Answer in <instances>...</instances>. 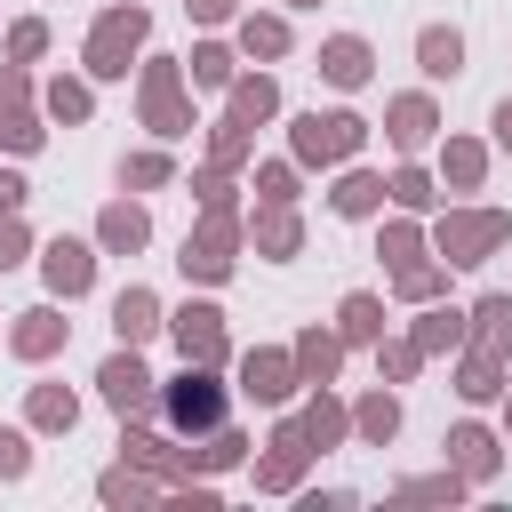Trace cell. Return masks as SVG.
Returning <instances> with one entry per match:
<instances>
[{
  "mask_svg": "<svg viewBox=\"0 0 512 512\" xmlns=\"http://www.w3.org/2000/svg\"><path fill=\"white\" fill-rule=\"evenodd\" d=\"M144 40V8H112L104 24H96V48H88V64L112 80V72H128V48Z\"/></svg>",
  "mask_w": 512,
  "mask_h": 512,
  "instance_id": "1",
  "label": "cell"
},
{
  "mask_svg": "<svg viewBox=\"0 0 512 512\" xmlns=\"http://www.w3.org/2000/svg\"><path fill=\"white\" fill-rule=\"evenodd\" d=\"M352 144H360V120H352V112H328V120L312 112V120H296V152H304V160H344Z\"/></svg>",
  "mask_w": 512,
  "mask_h": 512,
  "instance_id": "2",
  "label": "cell"
},
{
  "mask_svg": "<svg viewBox=\"0 0 512 512\" xmlns=\"http://www.w3.org/2000/svg\"><path fill=\"white\" fill-rule=\"evenodd\" d=\"M168 416H176L184 432H192V424H224V392H216V376H208V368H192V376L168 392Z\"/></svg>",
  "mask_w": 512,
  "mask_h": 512,
  "instance_id": "3",
  "label": "cell"
},
{
  "mask_svg": "<svg viewBox=\"0 0 512 512\" xmlns=\"http://www.w3.org/2000/svg\"><path fill=\"white\" fill-rule=\"evenodd\" d=\"M440 240H448V264H480V256L504 240V216H456Z\"/></svg>",
  "mask_w": 512,
  "mask_h": 512,
  "instance_id": "4",
  "label": "cell"
},
{
  "mask_svg": "<svg viewBox=\"0 0 512 512\" xmlns=\"http://www.w3.org/2000/svg\"><path fill=\"white\" fill-rule=\"evenodd\" d=\"M176 344H184V360H216V352H224V320H216V304L176 312Z\"/></svg>",
  "mask_w": 512,
  "mask_h": 512,
  "instance_id": "5",
  "label": "cell"
},
{
  "mask_svg": "<svg viewBox=\"0 0 512 512\" xmlns=\"http://www.w3.org/2000/svg\"><path fill=\"white\" fill-rule=\"evenodd\" d=\"M88 272H96V264H88V248H80V240H56V248H48V280H56L64 296H80V288H88Z\"/></svg>",
  "mask_w": 512,
  "mask_h": 512,
  "instance_id": "6",
  "label": "cell"
},
{
  "mask_svg": "<svg viewBox=\"0 0 512 512\" xmlns=\"http://www.w3.org/2000/svg\"><path fill=\"white\" fill-rule=\"evenodd\" d=\"M320 72H328L336 88H360V80H368V48H360V40H328V56H320Z\"/></svg>",
  "mask_w": 512,
  "mask_h": 512,
  "instance_id": "7",
  "label": "cell"
},
{
  "mask_svg": "<svg viewBox=\"0 0 512 512\" xmlns=\"http://www.w3.org/2000/svg\"><path fill=\"white\" fill-rule=\"evenodd\" d=\"M104 392H112V408H144V400H152V376H144L136 360H112V368H104Z\"/></svg>",
  "mask_w": 512,
  "mask_h": 512,
  "instance_id": "8",
  "label": "cell"
},
{
  "mask_svg": "<svg viewBox=\"0 0 512 512\" xmlns=\"http://www.w3.org/2000/svg\"><path fill=\"white\" fill-rule=\"evenodd\" d=\"M416 56H424V72H432V80L464 72V40H456V32H424V40H416Z\"/></svg>",
  "mask_w": 512,
  "mask_h": 512,
  "instance_id": "9",
  "label": "cell"
},
{
  "mask_svg": "<svg viewBox=\"0 0 512 512\" xmlns=\"http://www.w3.org/2000/svg\"><path fill=\"white\" fill-rule=\"evenodd\" d=\"M424 136H432V104L424 96H400L392 104V144H424Z\"/></svg>",
  "mask_w": 512,
  "mask_h": 512,
  "instance_id": "10",
  "label": "cell"
},
{
  "mask_svg": "<svg viewBox=\"0 0 512 512\" xmlns=\"http://www.w3.org/2000/svg\"><path fill=\"white\" fill-rule=\"evenodd\" d=\"M224 264H232V256H224V224L200 232V240H184V272H208V280H216Z\"/></svg>",
  "mask_w": 512,
  "mask_h": 512,
  "instance_id": "11",
  "label": "cell"
},
{
  "mask_svg": "<svg viewBox=\"0 0 512 512\" xmlns=\"http://www.w3.org/2000/svg\"><path fill=\"white\" fill-rule=\"evenodd\" d=\"M248 392H256V400H280V392H288V360L256 352V360H248Z\"/></svg>",
  "mask_w": 512,
  "mask_h": 512,
  "instance_id": "12",
  "label": "cell"
},
{
  "mask_svg": "<svg viewBox=\"0 0 512 512\" xmlns=\"http://www.w3.org/2000/svg\"><path fill=\"white\" fill-rule=\"evenodd\" d=\"M112 320H120V336H128V344H136V336H152V296H144V288H128Z\"/></svg>",
  "mask_w": 512,
  "mask_h": 512,
  "instance_id": "13",
  "label": "cell"
},
{
  "mask_svg": "<svg viewBox=\"0 0 512 512\" xmlns=\"http://www.w3.org/2000/svg\"><path fill=\"white\" fill-rule=\"evenodd\" d=\"M376 200H384V184H376V176H344V192H336V208H344V216H368Z\"/></svg>",
  "mask_w": 512,
  "mask_h": 512,
  "instance_id": "14",
  "label": "cell"
},
{
  "mask_svg": "<svg viewBox=\"0 0 512 512\" xmlns=\"http://www.w3.org/2000/svg\"><path fill=\"white\" fill-rule=\"evenodd\" d=\"M104 240L112 248H144V216L136 208H104Z\"/></svg>",
  "mask_w": 512,
  "mask_h": 512,
  "instance_id": "15",
  "label": "cell"
},
{
  "mask_svg": "<svg viewBox=\"0 0 512 512\" xmlns=\"http://www.w3.org/2000/svg\"><path fill=\"white\" fill-rule=\"evenodd\" d=\"M232 112H240V120H264V112H272V80H240V88H232Z\"/></svg>",
  "mask_w": 512,
  "mask_h": 512,
  "instance_id": "16",
  "label": "cell"
},
{
  "mask_svg": "<svg viewBox=\"0 0 512 512\" xmlns=\"http://www.w3.org/2000/svg\"><path fill=\"white\" fill-rule=\"evenodd\" d=\"M448 448L464 456V472H488V464H496V448H488V432H456Z\"/></svg>",
  "mask_w": 512,
  "mask_h": 512,
  "instance_id": "17",
  "label": "cell"
},
{
  "mask_svg": "<svg viewBox=\"0 0 512 512\" xmlns=\"http://www.w3.org/2000/svg\"><path fill=\"white\" fill-rule=\"evenodd\" d=\"M480 320H488V344L504 352V344H512V296H488V304H480Z\"/></svg>",
  "mask_w": 512,
  "mask_h": 512,
  "instance_id": "18",
  "label": "cell"
},
{
  "mask_svg": "<svg viewBox=\"0 0 512 512\" xmlns=\"http://www.w3.org/2000/svg\"><path fill=\"white\" fill-rule=\"evenodd\" d=\"M392 424H400V408H392V400H368V408H360V432H368V440H384Z\"/></svg>",
  "mask_w": 512,
  "mask_h": 512,
  "instance_id": "19",
  "label": "cell"
},
{
  "mask_svg": "<svg viewBox=\"0 0 512 512\" xmlns=\"http://www.w3.org/2000/svg\"><path fill=\"white\" fill-rule=\"evenodd\" d=\"M240 40H248V48H256V56H280V48H288V32H280V24H248V32H240Z\"/></svg>",
  "mask_w": 512,
  "mask_h": 512,
  "instance_id": "20",
  "label": "cell"
},
{
  "mask_svg": "<svg viewBox=\"0 0 512 512\" xmlns=\"http://www.w3.org/2000/svg\"><path fill=\"white\" fill-rule=\"evenodd\" d=\"M256 240H264L272 256H288V248H296V224H288V216H264V232H256Z\"/></svg>",
  "mask_w": 512,
  "mask_h": 512,
  "instance_id": "21",
  "label": "cell"
},
{
  "mask_svg": "<svg viewBox=\"0 0 512 512\" xmlns=\"http://www.w3.org/2000/svg\"><path fill=\"white\" fill-rule=\"evenodd\" d=\"M16 344H24V352H48V344H56V320H48V312H32V320H24V336H16Z\"/></svg>",
  "mask_w": 512,
  "mask_h": 512,
  "instance_id": "22",
  "label": "cell"
},
{
  "mask_svg": "<svg viewBox=\"0 0 512 512\" xmlns=\"http://www.w3.org/2000/svg\"><path fill=\"white\" fill-rule=\"evenodd\" d=\"M344 328H352V336H376V304L352 296V304H344Z\"/></svg>",
  "mask_w": 512,
  "mask_h": 512,
  "instance_id": "23",
  "label": "cell"
},
{
  "mask_svg": "<svg viewBox=\"0 0 512 512\" xmlns=\"http://www.w3.org/2000/svg\"><path fill=\"white\" fill-rule=\"evenodd\" d=\"M32 416H40V424H72V400H64V392H40Z\"/></svg>",
  "mask_w": 512,
  "mask_h": 512,
  "instance_id": "24",
  "label": "cell"
},
{
  "mask_svg": "<svg viewBox=\"0 0 512 512\" xmlns=\"http://www.w3.org/2000/svg\"><path fill=\"white\" fill-rule=\"evenodd\" d=\"M48 104H56V112H64V120H80V112H88V96H80V88H64V80H56V88H48Z\"/></svg>",
  "mask_w": 512,
  "mask_h": 512,
  "instance_id": "25",
  "label": "cell"
},
{
  "mask_svg": "<svg viewBox=\"0 0 512 512\" xmlns=\"http://www.w3.org/2000/svg\"><path fill=\"white\" fill-rule=\"evenodd\" d=\"M304 368H320V376H328V368H336V344H328V336H304Z\"/></svg>",
  "mask_w": 512,
  "mask_h": 512,
  "instance_id": "26",
  "label": "cell"
},
{
  "mask_svg": "<svg viewBox=\"0 0 512 512\" xmlns=\"http://www.w3.org/2000/svg\"><path fill=\"white\" fill-rule=\"evenodd\" d=\"M392 200H408V208H424V200H432V192H424V176H416V168H408V176H400V184H392Z\"/></svg>",
  "mask_w": 512,
  "mask_h": 512,
  "instance_id": "27",
  "label": "cell"
},
{
  "mask_svg": "<svg viewBox=\"0 0 512 512\" xmlns=\"http://www.w3.org/2000/svg\"><path fill=\"white\" fill-rule=\"evenodd\" d=\"M0 472H24V440L16 432H0Z\"/></svg>",
  "mask_w": 512,
  "mask_h": 512,
  "instance_id": "28",
  "label": "cell"
},
{
  "mask_svg": "<svg viewBox=\"0 0 512 512\" xmlns=\"http://www.w3.org/2000/svg\"><path fill=\"white\" fill-rule=\"evenodd\" d=\"M16 256H24V232H16V224H0V264H16Z\"/></svg>",
  "mask_w": 512,
  "mask_h": 512,
  "instance_id": "29",
  "label": "cell"
},
{
  "mask_svg": "<svg viewBox=\"0 0 512 512\" xmlns=\"http://www.w3.org/2000/svg\"><path fill=\"white\" fill-rule=\"evenodd\" d=\"M16 200H24V176H0V216H8Z\"/></svg>",
  "mask_w": 512,
  "mask_h": 512,
  "instance_id": "30",
  "label": "cell"
},
{
  "mask_svg": "<svg viewBox=\"0 0 512 512\" xmlns=\"http://www.w3.org/2000/svg\"><path fill=\"white\" fill-rule=\"evenodd\" d=\"M496 136H504V144H512V104H496Z\"/></svg>",
  "mask_w": 512,
  "mask_h": 512,
  "instance_id": "31",
  "label": "cell"
},
{
  "mask_svg": "<svg viewBox=\"0 0 512 512\" xmlns=\"http://www.w3.org/2000/svg\"><path fill=\"white\" fill-rule=\"evenodd\" d=\"M192 8H200V16H224V8H232V0H192Z\"/></svg>",
  "mask_w": 512,
  "mask_h": 512,
  "instance_id": "32",
  "label": "cell"
},
{
  "mask_svg": "<svg viewBox=\"0 0 512 512\" xmlns=\"http://www.w3.org/2000/svg\"><path fill=\"white\" fill-rule=\"evenodd\" d=\"M296 8H312V0H296Z\"/></svg>",
  "mask_w": 512,
  "mask_h": 512,
  "instance_id": "33",
  "label": "cell"
}]
</instances>
